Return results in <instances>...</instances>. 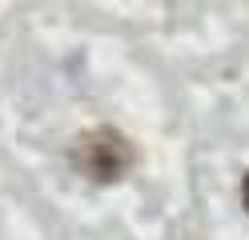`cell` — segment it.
Returning <instances> with one entry per match:
<instances>
[{
	"instance_id": "2",
	"label": "cell",
	"mask_w": 249,
	"mask_h": 240,
	"mask_svg": "<svg viewBox=\"0 0 249 240\" xmlns=\"http://www.w3.org/2000/svg\"><path fill=\"white\" fill-rule=\"evenodd\" d=\"M241 204H245V212H249V176H245V184H241Z\"/></svg>"
},
{
	"instance_id": "1",
	"label": "cell",
	"mask_w": 249,
	"mask_h": 240,
	"mask_svg": "<svg viewBox=\"0 0 249 240\" xmlns=\"http://www.w3.org/2000/svg\"><path fill=\"white\" fill-rule=\"evenodd\" d=\"M133 160H137V152H133L129 136L117 132V128H108V124L89 128L72 144V168L89 184H117L133 168Z\"/></svg>"
}]
</instances>
